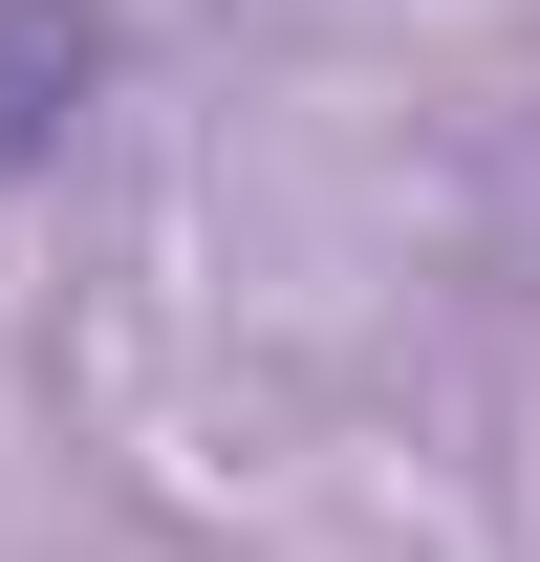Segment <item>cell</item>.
Returning a JSON list of instances; mask_svg holds the SVG:
<instances>
[{
	"label": "cell",
	"instance_id": "6da1fadb",
	"mask_svg": "<svg viewBox=\"0 0 540 562\" xmlns=\"http://www.w3.org/2000/svg\"><path fill=\"white\" fill-rule=\"evenodd\" d=\"M109 87V0H0V173H44Z\"/></svg>",
	"mask_w": 540,
	"mask_h": 562
}]
</instances>
